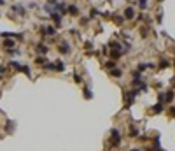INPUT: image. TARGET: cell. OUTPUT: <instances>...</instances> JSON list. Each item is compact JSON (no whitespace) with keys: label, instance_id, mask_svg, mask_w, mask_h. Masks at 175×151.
<instances>
[{"label":"cell","instance_id":"cell-18","mask_svg":"<svg viewBox=\"0 0 175 151\" xmlns=\"http://www.w3.org/2000/svg\"><path fill=\"white\" fill-rule=\"evenodd\" d=\"M116 23L122 25V23H124V16H116Z\"/></svg>","mask_w":175,"mask_h":151},{"label":"cell","instance_id":"cell-25","mask_svg":"<svg viewBox=\"0 0 175 151\" xmlns=\"http://www.w3.org/2000/svg\"><path fill=\"white\" fill-rule=\"evenodd\" d=\"M131 151H138V149H131Z\"/></svg>","mask_w":175,"mask_h":151},{"label":"cell","instance_id":"cell-22","mask_svg":"<svg viewBox=\"0 0 175 151\" xmlns=\"http://www.w3.org/2000/svg\"><path fill=\"white\" fill-rule=\"evenodd\" d=\"M140 77H142V74H140L138 70H137V72H135V74H133V79H140Z\"/></svg>","mask_w":175,"mask_h":151},{"label":"cell","instance_id":"cell-17","mask_svg":"<svg viewBox=\"0 0 175 151\" xmlns=\"http://www.w3.org/2000/svg\"><path fill=\"white\" fill-rule=\"evenodd\" d=\"M147 67H151V65H147V63H140V65H138V72H142V70H145Z\"/></svg>","mask_w":175,"mask_h":151},{"label":"cell","instance_id":"cell-11","mask_svg":"<svg viewBox=\"0 0 175 151\" xmlns=\"http://www.w3.org/2000/svg\"><path fill=\"white\" fill-rule=\"evenodd\" d=\"M116 67V62L114 60H109V62H105V69H114Z\"/></svg>","mask_w":175,"mask_h":151},{"label":"cell","instance_id":"cell-15","mask_svg":"<svg viewBox=\"0 0 175 151\" xmlns=\"http://www.w3.org/2000/svg\"><path fill=\"white\" fill-rule=\"evenodd\" d=\"M159 67H161V69H166V67H168V60H161V62H159Z\"/></svg>","mask_w":175,"mask_h":151},{"label":"cell","instance_id":"cell-4","mask_svg":"<svg viewBox=\"0 0 175 151\" xmlns=\"http://www.w3.org/2000/svg\"><path fill=\"white\" fill-rule=\"evenodd\" d=\"M51 18H52V21L56 23V26H60V23H61V14H60V12H51Z\"/></svg>","mask_w":175,"mask_h":151},{"label":"cell","instance_id":"cell-6","mask_svg":"<svg viewBox=\"0 0 175 151\" xmlns=\"http://www.w3.org/2000/svg\"><path fill=\"white\" fill-rule=\"evenodd\" d=\"M68 12L72 16H77V14H79V9H77V6H68Z\"/></svg>","mask_w":175,"mask_h":151},{"label":"cell","instance_id":"cell-3","mask_svg":"<svg viewBox=\"0 0 175 151\" xmlns=\"http://www.w3.org/2000/svg\"><path fill=\"white\" fill-rule=\"evenodd\" d=\"M60 53H63V55H68V53H70L68 42H61V44H60Z\"/></svg>","mask_w":175,"mask_h":151},{"label":"cell","instance_id":"cell-23","mask_svg":"<svg viewBox=\"0 0 175 151\" xmlns=\"http://www.w3.org/2000/svg\"><path fill=\"white\" fill-rule=\"evenodd\" d=\"M172 114H173V116H175V107H173V109H172Z\"/></svg>","mask_w":175,"mask_h":151},{"label":"cell","instance_id":"cell-19","mask_svg":"<svg viewBox=\"0 0 175 151\" xmlns=\"http://www.w3.org/2000/svg\"><path fill=\"white\" fill-rule=\"evenodd\" d=\"M74 81H75V83H82V77H81L79 74H77V72L74 74Z\"/></svg>","mask_w":175,"mask_h":151},{"label":"cell","instance_id":"cell-10","mask_svg":"<svg viewBox=\"0 0 175 151\" xmlns=\"http://www.w3.org/2000/svg\"><path fill=\"white\" fill-rule=\"evenodd\" d=\"M46 35H56V28H54V26H47L46 28Z\"/></svg>","mask_w":175,"mask_h":151},{"label":"cell","instance_id":"cell-13","mask_svg":"<svg viewBox=\"0 0 175 151\" xmlns=\"http://www.w3.org/2000/svg\"><path fill=\"white\" fill-rule=\"evenodd\" d=\"M56 9H58L60 12H63V14L67 12V7H65V4H58V6H56Z\"/></svg>","mask_w":175,"mask_h":151},{"label":"cell","instance_id":"cell-1","mask_svg":"<svg viewBox=\"0 0 175 151\" xmlns=\"http://www.w3.org/2000/svg\"><path fill=\"white\" fill-rule=\"evenodd\" d=\"M119 142H121V135H119V132H117V130H112V134H110V146H112V148H116Z\"/></svg>","mask_w":175,"mask_h":151},{"label":"cell","instance_id":"cell-24","mask_svg":"<svg viewBox=\"0 0 175 151\" xmlns=\"http://www.w3.org/2000/svg\"><path fill=\"white\" fill-rule=\"evenodd\" d=\"M0 4H4V0H0Z\"/></svg>","mask_w":175,"mask_h":151},{"label":"cell","instance_id":"cell-8","mask_svg":"<svg viewBox=\"0 0 175 151\" xmlns=\"http://www.w3.org/2000/svg\"><path fill=\"white\" fill-rule=\"evenodd\" d=\"M12 11L18 12V14H21V16L25 14V9H23V7H19V6H12Z\"/></svg>","mask_w":175,"mask_h":151},{"label":"cell","instance_id":"cell-12","mask_svg":"<svg viewBox=\"0 0 175 151\" xmlns=\"http://www.w3.org/2000/svg\"><path fill=\"white\" fill-rule=\"evenodd\" d=\"M130 137H138V130H137L135 127L130 128Z\"/></svg>","mask_w":175,"mask_h":151},{"label":"cell","instance_id":"cell-16","mask_svg":"<svg viewBox=\"0 0 175 151\" xmlns=\"http://www.w3.org/2000/svg\"><path fill=\"white\" fill-rule=\"evenodd\" d=\"M44 62H46V60L42 58V56H39V58H35V63H37V65H44Z\"/></svg>","mask_w":175,"mask_h":151},{"label":"cell","instance_id":"cell-20","mask_svg":"<svg viewBox=\"0 0 175 151\" xmlns=\"http://www.w3.org/2000/svg\"><path fill=\"white\" fill-rule=\"evenodd\" d=\"M138 4H140L142 9H145V7H147V0H138Z\"/></svg>","mask_w":175,"mask_h":151},{"label":"cell","instance_id":"cell-2","mask_svg":"<svg viewBox=\"0 0 175 151\" xmlns=\"http://www.w3.org/2000/svg\"><path fill=\"white\" fill-rule=\"evenodd\" d=\"M135 18V11H133V7H128L126 11H124V19H133Z\"/></svg>","mask_w":175,"mask_h":151},{"label":"cell","instance_id":"cell-9","mask_svg":"<svg viewBox=\"0 0 175 151\" xmlns=\"http://www.w3.org/2000/svg\"><path fill=\"white\" fill-rule=\"evenodd\" d=\"M110 74L114 76V77H121V76H122V70H121V69H112Z\"/></svg>","mask_w":175,"mask_h":151},{"label":"cell","instance_id":"cell-21","mask_svg":"<svg viewBox=\"0 0 175 151\" xmlns=\"http://www.w3.org/2000/svg\"><path fill=\"white\" fill-rule=\"evenodd\" d=\"M84 97H86V99H91V93H89L87 88H84Z\"/></svg>","mask_w":175,"mask_h":151},{"label":"cell","instance_id":"cell-14","mask_svg":"<svg viewBox=\"0 0 175 151\" xmlns=\"http://www.w3.org/2000/svg\"><path fill=\"white\" fill-rule=\"evenodd\" d=\"M152 111H154V112H161V111H163V104L159 102L158 105H154V109H152Z\"/></svg>","mask_w":175,"mask_h":151},{"label":"cell","instance_id":"cell-5","mask_svg":"<svg viewBox=\"0 0 175 151\" xmlns=\"http://www.w3.org/2000/svg\"><path fill=\"white\" fill-rule=\"evenodd\" d=\"M35 49H37V53H40V55H46V53H47V46H46V44H37Z\"/></svg>","mask_w":175,"mask_h":151},{"label":"cell","instance_id":"cell-7","mask_svg":"<svg viewBox=\"0 0 175 151\" xmlns=\"http://www.w3.org/2000/svg\"><path fill=\"white\" fill-rule=\"evenodd\" d=\"M4 47H7V49H12V47H14V41H12V39H5V42H4Z\"/></svg>","mask_w":175,"mask_h":151}]
</instances>
